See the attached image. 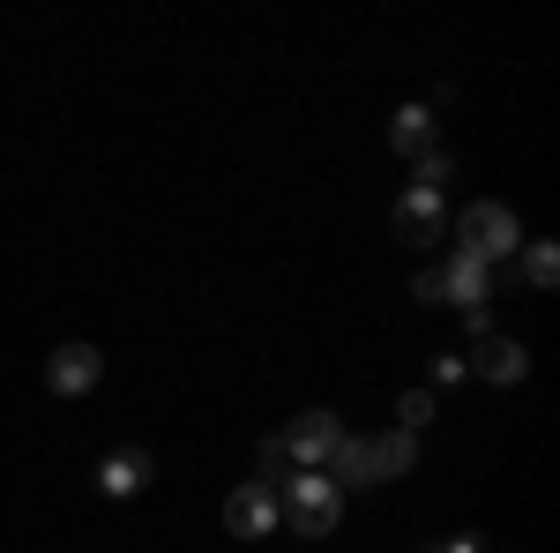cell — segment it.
Returning a JSON list of instances; mask_svg holds the SVG:
<instances>
[{"label": "cell", "instance_id": "obj_8", "mask_svg": "<svg viewBox=\"0 0 560 553\" xmlns=\"http://www.w3.org/2000/svg\"><path fill=\"white\" fill-rule=\"evenodd\" d=\"M441 224H448V210H441V195H427V187L396 195V240L427 247V240H441Z\"/></svg>", "mask_w": 560, "mask_h": 553}, {"label": "cell", "instance_id": "obj_3", "mask_svg": "<svg viewBox=\"0 0 560 553\" xmlns=\"http://www.w3.org/2000/svg\"><path fill=\"white\" fill-rule=\"evenodd\" d=\"M337 441H345V419H337V412H300V419H292V434H284V457H292V464H306V471H329Z\"/></svg>", "mask_w": 560, "mask_h": 553}, {"label": "cell", "instance_id": "obj_6", "mask_svg": "<svg viewBox=\"0 0 560 553\" xmlns=\"http://www.w3.org/2000/svg\"><path fill=\"white\" fill-rule=\"evenodd\" d=\"M158 479V457L150 449H113L105 464H97V494H113V502H128V494H142Z\"/></svg>", "mask_w": 560, "mask_h": 553}, {"label": "cell", "instance_id": "obj_4", "mask_svg": "<svg viewBox=\"0 0 560 553\" xmlns=\"http://www.w3.org/2000/svg\"><path fill=\"white\" fill-rule=\"evenodd\" d=\"M97 375H105V352H97V344H60V352L45 359L52 396H83V389H97Z\"/></svg>", "mask_w": 560, "mask_h": 553}, {"label": "cell", "instance_id": "obj_5", "mask_svg": "<svg viewBox=\"0 0 560 553\" xmlns=\"http://www.w3.org/2000/svg\"><path fill=\"white\" fill-rule=\"evenodd\" d=\"M464 375H486V382H523V375H530V352H523L516 337H501V330H493V337H478L471 344V359H464Z\"/></svg>", "mask_w": 560, "mask_h": 553}, {"label": "cell", "instance_id": "obj_7", "mask_svg": "<svg viewBox=\"0 0 560 553\" xmlns=\"http://www.w3.org/2000/svg\"><path fill=\"white\" fill-rule=\"evenodd\" d=\"M277 494H269V486H240V494H232V502H224V523H232V539H269V531H277Z\"/></svg>", "mask_w": 560, "mask_h": 553}, {"label": "cell", "instance_id": "obj_1", "mask_svg": "<svg viewBox=\"0 0 560 553\" xmlns=\"http://www.w3.org/2000/svg\"><path fill=\"white\" fill-rule=\"evenodd\" d=\"M277 509H284V523H292L300 539H329V531H337V516H345V494H337V479H329V471H300V479H284Z\"/></svg>", "mask_w": 560, "mask_h": 553}, {"label": "cell", "instance_id": "obj_9", "mask_svg": "<svg viewBox=\"0 0 560 553\" xmlns=\"http://www.w3.org/2000/svg\"><path fill=\"white\" fill-rule=\"evenodd\" d=\"M388 150H396V158H411V165L441 150V142H433V113H427V105H404V113L388 120Z\"/></svg>", "mask_w": 560, "mask_h": 553}, {"label": "cell", "instance_id": "obj_11", "mask_svg": "<svg viewBox=\"0 0 560 553\" xmlns=\"http://www.w3.org/2000/svg\"><path fill=\"white\" fill-rule=\"evenodd\" d=\"M366 449H374V479H404L419 464V434H404V426H388L382 441H366Z\"/></svg>", "mask_w": 560, "mask_h": 553}, {"label": "cell", "instance_id": "obj_13", "mask_svg": "<svg viewBox=\"0 0 560 553\" xmlns=\"http://www.w3.org/2000/svg\"><path fill=\"white\" fill-rule=\"evenodd\" d=\"M523 277H530L538 292H553V285H560V247H553V240H530V247H523Z\"/></svg>", "mask_w": 560, "mask_h": 553}, {"label": "cell", "instance_id": "obj_10", "mask_svg": "<svg viewBox=\"0 0 560 553\" xmlns=\"http://www.w3.org/2000/svg\"><path fill=\"white\" fill-rule=\"evenodd\" d=\"M486 285H493V269H486L478 255H464V247H456V262L441 269V292H448L456 307H464V314H471V307H486Z\"/></svg>", "mask_w": 560, "mask_h": 553}, {"label": "cell", "instance_id": "obj_16", "mask_svg": "<svg viewBox=\"0 0 560 553\" xmlns=\"http://www.w3.org/2000/svg\"><path fill=\"white\" fill-rule=\"evenodd\" d=\"M448 150H433V158H419V187H427V195H441V180H448Z\"/></svg>", "mask_w": 560, "mask_h": 553}, {"label": "cell", "instance_id": "obj_14", "mask_svg": "<svg viewBox=\"0 0 560 553\" xmlns=\"http://www.w3.org/2000/svg\"><path fill=\"white\" fill-rule=\"evenodd\" d=\"M396 412H404V434H419V426L433 419V396H427V389H404V404H396Z\"/></svg>", "mask_w": 560, "mask_h": 553}, {"label": "cell", "instance_id": "obj_12", "mask_svg": "<svg viewBox=\"0 0 560 553\" xmlns=\"http://www.w3.org/2000/svg\"><path fill=\"white\" fill-rule=\"evenodd\" d=\"M329 479H337V494H345V486H382V479H374V449H366V441H337V457H329Z\"/></svg>", "mask_w": 560, "mask_h": 553}, {"label": "cell", "instance_id": "obj_17", "mask_svg": "<svg viewBox=\"0 0 560 553\" xmlns=\"http://www.w3.org/2000/svg\"><path fill=\"white\" fill-rule=\"evenodd\" d=\"M411 299H419V307H448V292H441V269H419V277H411Z\"/></svg>", "mask_w": 560, "mask_h": 553}, {"label": "cell", "instance_id": "obj_2", "mask_svg": "<svg viewBox=\"0 0 560 553\" xmlns=\"http://www.w3.org/2000/svg\"><path fill=\"white\" fill-rule=\"evenodd\" d=\"M456 247H464V255H478L486 269H493V262H509L523 247L516 210H509V203H471V210L456 217Z\"/></svg>", "mask_w": 560, "mask_h": 553}, {"label": "cell", "instance_id": "obj_15", "mask_svg": "<svg viewBox=\"0 0 560 553\" xmlns=\"http://www.w3.org/2000/svg\"><path fill=\"white\" fill-rule=\"evenodd\" d=\"M255 464H261V486L277 494V471H292V457H284V441H261V449H255Z\"/></svg>", "mask_w": 560, "mask_h": 553}]
</instances>
